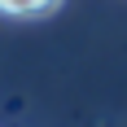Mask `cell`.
<instances>
[{
	"label": "cell",
	"instance_id": "6da1fadb",
	"mask_svg": "<svg viewBox=\"0 0 127 127\" xmlns=\"http://www.w3.org/2000/svg\"><path fill=\"white\" fill-rule=\"evenodd\" d=\"M62 4V0H0V13L4 18H44V13H53Z\"/></svg>",
	"mask_w": 127,
	"mask_h": 127
}]
</instances>
